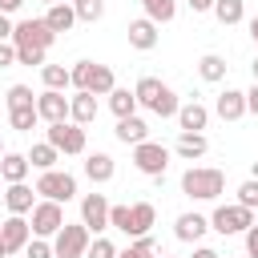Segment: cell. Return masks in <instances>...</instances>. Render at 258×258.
<instances>
[{"label": "cell", "instance_id": "8", "mask_svg": "<svg viewBox=\"0 0 258 258\" xmlns=\"http://www.w3.org/2000/svg\"><path fill=\"white\" fill-rule=\"evenodd\" d=\"M32 238H56L60 234V226H64V210H60V202H48V198H40L36 206H32Z\"/></svg>", "mask_w": 258, "mask_h": 258}, {"label": "cell", "instance_id": "27", "mask_svg": "<svg viewBox=\"0 0 258 258\" xmlns=\"http://www.w3.org/2000/svg\"><path fill=\"white\" fill-rule=\"evenodd\" d=\"M109 109H113L117 121H121V117H133V113H137V93H133V89H113V93H109Z\"/></svg>", "mask_w": 258, "mask_h": 258}, {"label": "cell", "instance_id": "38", "mask_svg": "<svg viewBox=\"0 0 258 258\" xmlns=\"http://www.w3.org/2000/svg\"><path fill=\"white\" fill-rule=\"evenodd\" d=\"M238 206L258 210V177H250V181H242V185H238Z\"/></svg>", "mask_w": 258, "mask_h": 258}, {"label": "cell", "instance_id": "36", "mask_svg": "<svg viewBox=\"0 0 258 258\" xmlns=\"http://www.w3.org/2000/svg\"><path fill=\"white\" fill-rule=\"evenodd\" d=\"M4 105H8V109H24V105H36V97H32L28 85H12V89L4 93Z\"/></svg>", "mask_w": 258, "mask_h": 258}, {"label": "cell", "instance_id": "33", "mask_svg": "<svg viewBox=\"0 0 258 258\" xmlns=\"http://www.w3.org/2000/svg\"><path fill=\"white\" fill-rule=\"evenodd\" d=\"M117 89V77H113V69L109 64H97V73H93V85H89V93L93 97H109Z\"/></svg>", "mask_w": 258, "mask_h": 258}, {"label": "cell", "instance_id": "7", "mask_svg": "<svg viewBox=\"0 0 258 258\" xmlns=\"http://www.w3.org/2000/svg\"><path fill=\"white\" fill-rule=\"evenodd\" d=\"M133 165L145 173V177H165V169H169V149L165 145H157V141H141V145H133Z\"/></svg>", "mask_w": 258, "mask_h": 258}, {"label": "cell", "instance_id": "3", "mask_svg": "<svg viewBox=\"0 0 258 258\" xmlns=\"http://www.w3.org/2000/svg\"><path fill=\"white\" fill-rule=\"evenodd\" d=\"M258 218H254V210H246V206H214V214H210V230H218L222 238H230V234H246L250 226H254Z\"/></svg>", "mask_w": 258, "mask_h": 258}, {"label": "cell", "instance_id": "9", "mask_svg": "<svg viewBox=\"0 0 258 258\" xmlns=\"http://www.w3.org/2000/svg\"><path fill=\"white\" fill-rule=\"evenodd\" d=\"M36 194L48 198V202H73L77 198V177L64 173V169H48L36 177Z\"/></svg>", "mask_w": 258, "mask_h": 258}, {"label": "cell", "instance_id": "6", "mask_svg": "<svg viewBox=\"0 0 258 258\" xmlns=\"http://www.w3.org/2000/svg\"><path fill=\"white\" fill-rule=\"evenodd\" d=\"M44 141H48V145H56V149H60V153H69V157L89 149V133H85L77 121H60V125H48V129H44Z\"/></svg>", "mask_w": 258, "mask_h": 258}, {"label": "cell", "instance_id": "35", "mask_svg": "<svg viewBox=\"0 0 258 258\" xmlns=\"http://www.w3.org/2000/svg\"><path fill=\"white\" fill-rule=\"evenodd\" d=\"M73 8H77V20L85 24H97L105 16V0H73Z\"/></svg>", "mask_w": 258, "mask_h": 258}, {"label": "cell", "instance_id": "39", "mask_svg": "<svg viewBox=\"0 0 258 258\" xmlns=\"http://www.w3.org/2000/svg\"><path fill=\"white\" fill-rule=\"evenodd\" d=\"M24 258H56V250H52L48 238H32V242L24 246Z\"/></svg>", "mask_w": 258, "mask_h": 258}, {"label": "cell", "instance_id": "50", "mask_svg": "<svg viewBox=\"0 0 258 258\" xmlns=\"http://www.w3.org/2000/svg\"><path fill=\"white\" fill-rule=\"evenodd\" d=\"M250 177H258V161H254V165H250Z\"/></svg>", "mask_w": 258, "mask_h": 258}, {"label": "cell", "instance_id": "29", "mask_svg": "<svg viewBox=\"0 0 258 258\" xmlns=\"http://www.w3.org/2000/svg\"><path fill=\"white\" fill-rule=\"evenodd\" d=\"M141 8H145V16L153 24H169L177 16V0H141Z\"/></svg>", "mask_w": 258, "mask_h": 258}, {"label": "cell", "instance_id": "26", "mask_svg": "<svg viewBox=\"0 0 258 258\" xmlns=\"http://www.w3.org/2000/svg\"><path fill=\"white\" fill-rule=\"evenodd\" d=\"M214 16H218V24H242L246 20V0H214Z\"/></svg>", "mask_w": 258, "mask_h": 258}, {"label": "cell", "instance_id": "30", "mask_svg": "<svg viewBox=\"0 0 258 258\" xmlns=\"http://www.w3.org/2000/svg\"><path fill=\"white\" fill-rule=\"evenodd\" d=\"M8 125H12V129H20V133H32V129L40 125V113H36V105H24V109H8Z\"/></svg>", "mask_w": 258, "mask_h": 258}, {"label": "cell", "instance_id": "2", "mask_svg": "<svg viewBox=\"0 0 258 258\" xmlns=\"http://www.w3.org/2000/svg\"><path fill=\"white\" fill-rule=\"evenodd\" d=\"M133 93H137V105H145V109L157 113V117H177V109H181L177 93H173L165 81H157V77H141V81L133 85Z\"/></svg>", "mask_w": 258, "mask_h": 258}, {"label": "cell", "instance_id": "49", "mask_svg": "<svg viewBox=\"0 0 258 258\" xmlns=\"http://www.w3.org/2000/svg\"><path fill=\"white\" fill-rule=\"evenodd\" d=\"M0 258H8V246H4V238H0Z\"/></svg>", "mask_w": 258, "mask_h": 258}, {"label": "cell", "instance_id": "46", "mask_svg": "<svg viewBox=\"0 0 258 258\" xmlns=\"http://www.w3.org/2000/svg\"><path fill=\"white\" fill-rule=\"evenodd\" d=\"M194 12H214V0H185Z\"/></svg>", "mask_w": 258, "mask_h": 258}, {"label": "cell", "instance_id": "31", "mask_svg": "<svg viewBox=\"0 0 258 258\" xmlns=\"http://www.w3.org/2000/svg\"><path fill=\"white\" fill-rule=\"evenodd\" d=\"M40 81H44V89H56V93H64V89L73 85V77H69L64 64H44V69H40Z\"/></svg>", "mask_w": 258, "mask_h": 258}, {"label": "cell", "instance_id": "25", "mask_svg": "<svg viewBox=\"0 0 258 258\" xmlns=\"http://www.w3.org/2000/svg\"><path fill=\"white\" fill-rule=\"evenodd\" d=\"M153 222H157L153 202H133V234H129V238H145V234L153 230Z\"/></svg>", "mask_w": 258, "mask_h": 258}, {"label": "cell", "instance_id": "34", "mask_svg": "<svg viewBox=\"0 0 258 258\" xmlns=\"http://www.w3.org/2000/svg\"><path fill=\"white\" fill-rule=\"evenodd\" d=\"M109 230H121L129 238L133 234V206H109Z\"/></svg>", "mask_w": 258, "mask_h": 258}, {"label": "cell", "instance_id": "41", "mask_svg": "<svg viewBox=\"0 0 258 258\" xmlns=\"http://www.w3.org/2000/svg\"><path fill=\"white\" fill-rule=\"evenodd\" d=\"M242 238H246V258H258V222H254Z\"/></svg>", "mask_w": 258, "mask_h": 258}, {"label": "cell", "instance_id": "43", "mask_svg": "<svg viewBox=\"0 0 258 258\" xmlns=\"http://www.w3.org/2000/svg\"><path fill=\"white\" fill-rule=\"evenodd\" d=\"M12 28H16V24H12V16H4V12H0V44H8V40H12Z\"/></svg>", "mask_w": 258, "mask_h": 258}, {"label": "cell", "instance_id": "51", "mask_svg": "<svg viewBox=\"0 0 258 258\" xmlns=\"http://www.w3.org/2000/svg\"><path fill=\"white\" fill-rule=\"evenodd\" d=\"M250 69H254V81H258V56H254V64H250Z\"/></svg>", "mask_w": 258, "mask_h": 258}, {"label": "cell", "instance_id": "54", "mask_svg": "<svg viewBox=\"0 0 258 258\" xmlns=\"http://www.w3.org/2000/svg\"><path fill=\"white\" fill-rule=\"evenodd\" d=\"M161 258H173V254H161Z\"/></svg>", "mask_w": 258, "mask_h": 258}, {"label": "cell", "instance_id": "44", "mask_svg": "<svg viewBox=\"0 0 258 258\" xmlns=\"http://www.w3.org/2000/svg\"><path fill=\"white\" fill-rule=\"evenodd\" d=\"M246 113H254V117H258V81L246 89Z\"/></svg>", "mask_w": 258, "mask_h": 258}, {"label": "cell", "instance_id": "1", "mask_svg": "<svg viewBox=\"0 0 258 258\" xmlns=\"http://www.w3.org/2000/svg\"><path fill=\"white\" fill-rule=\"evenodd\" d=\"M222 189H226V173L214 165H189L181 173V194L194 202H218Z\"/></svg>", "mask_w": 258, "mask_h": 258}, {"label": "cell", "instance_id": "53", "mask_svg": "<svg viewBox=\"0 0 258 258\" xmlns=\"http://www.w3.org/2000/svg\"><path fill=\"white\" fill-rule=\"evenodd\" d=\"M4 153H8V149H4V141H0V157H4Z\"/></svg>", "mask_w": 258, "mask_h": 258}, {"label": "cell", "instance_id": "14", "mask_svg": "<svg viewBox=\"0 0 258 258\" xmlns=\"http://www.w3.org/2000/svg\"><path fill=\"white\" fill-rule=\"evenodd\" d=\"M4 206H8V214H32V206H36V185H28V181L4 185Z\"/></svg>", "mask_w": 258, "mask_h": 258}, {"label": "cell", "instance_id": "11", "mask_svg": "<svg viewBox=\"0 0 258 258\" xmlns=\"http://www.w3.org/2000/svg\"><path fill=\"white\" fill-rule=\"evenodd\" d=\"M0 238H4L8 254H20V250L32 242V222H28L24 214H8V218L0 222Z\"/></svg>", "mask_w": 258, "mask_h": 258}, {"label": "cell", "instance_id": "4", "mask_svg": "<svg viewBox=\"0 0 258 258\" xmlns=\"http://www.w3.org/2000/svg\"><path fill=\"white\" fill-rule=\"evenodd\" d=\"M89 242H93V234H89L85 222H64L60 234L52 238V250H56V258H85Z\"/></svg>", "mask_w": 258, "mask_h": 258}, {"label": "cell", "instance_id": "12", "mask_svg": "<svg viewBox=\"0 0 258 258\" xmlns=\"http://www.w3.org/2000/svg\"><path fill=\"white\" fill-rule=\"evenodd\" d=\"M36 113H40L44 125H60V121H69V97L56 93V89H44L36 97Z\"/></svg>", "mask_w": 258, "mask_h": 258}, {"label": "cell", "instance_id": "45", "mask_svg": "<svg viewBox=\"0 0 258 258\" xmlns=\"http://www.w3.org/2000/svg\"><path fill=\"white\" fill-rule=\"evenodd\" d=\"M24 8V0H0V12L4 16H12V12H20Z\"/></svg>", "mask_w": 258, "mask_h": 258}, {"label": "cell", "instance_id": "55", "mask_svg": "<svg viewBox=\"0 0 258 258\" xmlns=\"http://www.w3.org/2000/svg\"><path fill=\"white\" fill-rule=\"evenodd\" d=\"M0 185H4V177H0Z\"/></svg>", "mask_w": 258, "mask_h": 258}, {"label": "cell", "instance_id": "15", "mask_svg": "<svg viewBox=\"0 0 258 258\" xmlns=\"http://www.w3.org/2000/svg\"><path fill=\"white\" fill-rule=\"evenodd\" d=\"M157 28H161V24H153L149 16H137V20H129V44H133L137 52H149V48H157Z\"/></svg>", "mask_w": 258, "mask_h": 258}, {"label": "cell", "instance_id": "5", "mask_svg": "<svg viewBox=\"0 0 258 258\" xmlns=\"http://www.w3.org/2000/svg\"><path fill=\"white\" fill-rule=\"evenodd\" d=\"M12 44L16 48H52L56 44V32L44 24V16L40 20H16V28H12Z\"/></svg>", "mask_w": 258, "mask_h": 258}, {"label": "cell", "instance_id": "18", "mask_svg": "<svg viewBox=\"0 0 258 258\" xmlns=\"http://www.w3.org/2000/svg\"><path fill=\"white\" fill-rule=\"evenodd\" d=\"M69 121H77L81 129L97 121V97L93 93H73L69 97Z\"/></svg>", "mask_w": 258, "mask_h": 258}, {"label": "cell", "instance_id": "21", "mask_svg": "<svg viewBox=\"0 0 258 258\" xmlns=\"http://www.w3.org/2000/svg\"><path fill=\"white\" fill-rule=\"evenodd\" d=\"M28 169H32L28 153H4V157H0V177H4V185L28 181Z\"/></svg>", "mask_w": 258, "mask_h": 258}, {"label": "cell", "instance_id": "40", "mask_svg": "<svg viewBox=\"0 0 258 258\" xmlns=\"http://www.w3.org/2000/svg\"><path fill=\"white\" fill-rule=\"evenodd\" d=\"M16 64H36V69H44V48H16Z\"/></svg>", "mask_w": 258, "mask_h": 258}, {"label": "cell", "instance_id": "16", "mask_svg": "<svg viewBox=\"0 0 258 258\" xmlns=\"http://www.w3.org/2000/svg\"><path fill=\"white\" fill-rule=\"evenodd\" d=\"M210 125V109L202 105V101H185L181 109H177V129L181 133H202Z\"/></svg>", "mask_w": 258, "mask_h": 258}, {"label": "cell", "instance_id": "28", "mask_svg": "<svg viewBox=\"0 0 258 258\" xmlns=\"http://www.w3.org/2000/svg\"><path fill=\"white\" fill-rule=\"evenodd\" d=\"M198 77H202V81H210V85L226 81V60H222L218 52H206V56L198 60Z\"/></svg>", "mask_w": 258, "mask_h": 258}, {"label": "cell", "instance_id": "52", "mask_svg": "<svg viewBox=\"0 0 258 258\" xmlns=\"http://www.w3.org/2000/svg\"><path fill=\"white\" fill-rule=\"evenodd\" d=\"M40 4H60V0H40Z\"/></svg>", "mask_w": 258, "mask_h": 258}, {"label": "cell", "instance_id": "47", "mask_svg": "<svg viewBox=\"0 0 258 258\" xmlns=\"http://www.w3.org/2000/svg\"><path fill=\"white\" fill-rule=\"evenodd\" d=\"M194 258H222V254H218V250H210V246H198V250H194Z\"/></svg>", "mask_w": 258, "mask_h": 258}, {"label": "cell", "instance_id": "20", "mask_svg": "<svg viewBox=\"0 0 258 258\" xmlns=\"http://www.w3.org/2000/svg\"><path fill=\"white\" fill-rule=\"evenodd\" d=\"M206 230H210V218L206 214H177V222H173L177 242H198Z\"/></svg>", "mask_w": 258, "mask_h": 258}, {"label": "cell", "instance_id": "22", "mask_svg": "<svg viewBox=\"0 0 258 258\" xmlns=\"http://www.w3.org/2000/svg\"><path fill=\"white\" fill-rule=\"evenodd\" d=\"M113 133H117V141H121V145H141V141H149V125H145L137 113H133V117H121Z\"/></svg>", "mask_w": 258, "mask_h": 258}, {"label": "cell", "instance_id": "10", "mask_svg": "<svg viewBox=\"0 0 258 258\" xmlns=\"http://www.w3.org/2000/svg\"><path fill=\"white\" fill-rule=\"evenodd\" d=\"M81 222L89 226V234H105L109 230V198L105 194H85L81 198Z\"/></svg>", "mask_w": 258, "mask_h": 258}, {"label": "cell", "instance_id": "42", "mask_svg": "<svg viewBox=\"0 0 258 258\" xmlns=\"http://www.w3.org/2000/svg\"><path fill=\"white\" fill-rule=\"evenodd\" d=\"M16 64V44L8 40V44H0V69H12Z\"/></svg>", "mask_w": 258, "mask_h": 258}, {"label": "cell", "instance_id": "24", "mask_svg": "<svg viewBox=\"0 0 258 258\" xmlns=\"http://www.w3.org/2000/svg\"><path fill=\"white\" fill-rule=\"evenodd\" d=\"M28 161H32V169L48 173V169H56V161H60V149H56V145H48V141H36V145L28 149Z\"/></svg>", "mask_w": 258, "mask_h": 258}, {"label": "cell", "instance_id": "37", "mask_svg": "<svg viewBox=\"0 0 258 258\" xmlns=\"http://www.w3.org/2000/svg\"><path fill=\"white\" fill-rule=\"evenodd\" d=\"M85 258H117V246H113L105 234H97V238L89 242V254H85Z\"/></svg>", "mask_w": 258, "mask_h": 258}, {"label": "cell", "instance_id": "32", "mask_svg": "<svg viewBox=\"0 0 258 258\" xmlns=\"http://www.w3.org/2000/svg\"><path fill=\"white\" fill-rule=\"evenodd\" d=\"M93 73H97V60H77V64L69 69V77H73V89H77V93H89V85H93Z\"/></svg>", "mask_w": 258, "mask_h": 258}, {"label": "cell", "instance_id": "13", "mask_svg": "<svg viewBox=\"0 0 258 258\" xmlns=\"http://www.w3.org/2000/svg\"><path fill=\"white\" fill-rule=\"evenodd\" d=\"M214 113L222 121H242L246 117V93L242 89H222L218 101H214Z\"/></svg>", "mask_w": 258, "mask_h": 258}, {"label": "cell", "instance_id": "48", "mask_svg": "<svg viewBox=\"0 0 258 258\" xmlns=\"http://www.w3.org/2000/svg\"><path fill=\"white\" fill-rule=\"evenodd\" d=\"M250 36H254V44H258V16H250Z\"/></svg>", "mask_w": 258, "mask_h": 258}, {"label": "cell", "instance_id": "23", "mask_svg": "<svg viewBox=\"0 0 258 258\" xmlns=\"http://www.w3.org/2000/svg\"><path fill=\"white\" fill-rule=\"evenodd\" d=\"M206 149H210L206 133H177V141H173V153L181 161H198V157H206Z\"/></svg>", "mask_w": 258, "mask_h": 258}, {"label": "cell", "instance_id": "17", "mask_svg": "<svg viewBox=\"0 0 258 258\" xmlns=\"http://www.w3.org/2000/svg\"><path fill=\"white\" fill-rule=\"evenodd\" d=\"M44 24L60 36V32H73V24H77V8H73V0H60V4H48V12H44Z\"/></svg>", "mask_w": 258, "mask_h": 258}, {"label": "cell", "instance_id": "19", "mask_svg": "<svg viewBox=\"0 0 258 258\" xmlns=\"http://www.w3.org/2000/svg\"><path fill=\"white\" fill-rule=\"evenodd\" d=\"M113 173H117V161H113L109 153H89V157H85V177H89L93 185L113 181Z\"/></svg>", "mask_w": 258, "mask_h": 258}]
</instances>
